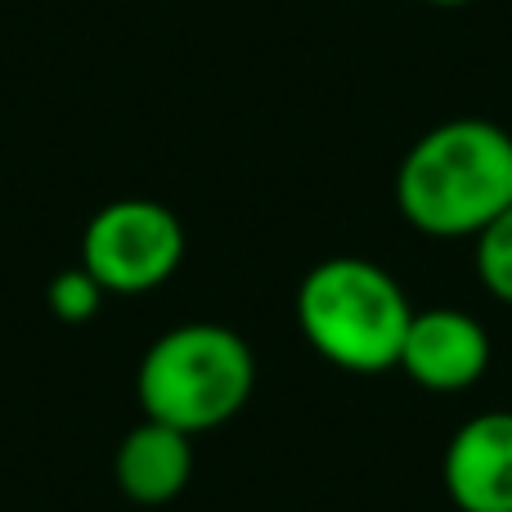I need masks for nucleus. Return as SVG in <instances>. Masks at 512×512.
<instances>
[{
  "label": "nucleus",
  "instance_id": "obj_4",
  "mask_svg": "<svg viewBox=\"0 0 512 512\" xmlns=\"http://www.w3.org/2000/svg\"><path fill=\"white\" fill-rule=\"evenodd\" d=\"M185 225L167 203L153 198H117L104 203L81 230V265L113 297L153 292L185 261Z\"/></svg>",
  "mask_w": 512,
  "mask_h": 512
},
{
  "label": "nucleus",
  "instance_id": "obj_1",
  "mask_svg": "<svg viewBox=\"0 0 512 512\" xmlns=\"http://www.w3.org/2000/svg\"><path fill=\"white\" fill-rule=\"evenodd\" d=\"M396 207L427 239H477L512 207V135L490 117H450L409 144Z\"/></svg>",
  "mask_w": 512,
  "mask_h": 512
},
{
  "label": "nucleus",
  "instance_id": "obj_7",
  "mask_svg": "<svg viewBox=\"0 0 512 512\" xmlns=\"http://www.w3.org/2000/svg\"><path fill=\"white\" fill-rule=\"evenodd\" d=\"M189 477H194V436L176 432L158 418H140L113 454L117 490L140 508L171 504L189 486Z\"/></svg>",
  "mask_w": 512,
  "mask_h": 512
},
{
  "label": "nucleus",
  "instance_id": "obj_2",
  "mask_svg": "<svg viewBox=\"0 0 512 512\" xmlns=\"http://www.w3.org/2000/svg\"><path fill=\"white\" fill-rule=\"evenodd\" d=\"M409 306L405 288L391 270L369 256H328L301 279L297 324L319 360L342 373H387L400 364Z\"/></svg>",
  "mask_w": 512,
  "mask_h": 512
},
{
  "label": "nucleus",
  "instance_id": "obj_6",
  "mask_svg": "<svg viewBox=\"0 0 512 512\" xmlns=\"http://www.w3.org/2000/svg\"><path fill=\"white\" fill-rule=\"evenodd\" d=\"M445 495L459 512H512V414L486 409L445 445Z\"/></svg>",
  "mask_w": 512,
  "mask_h": 512
},
{
  "label": "nucleus",
  "instance_id": "obj_8",
  "mask_svg": "<svg viewBox=\"0 0 512 512\" xmlns=\"http://www.w3.org/2000/svg\"><path fill=\"white\" fill-rule=\"evenodd\" d=\"M108 292L99 288V279L86 270V265H68V270H59L50 279V288H45V301H50V315L59 319V324H90V319L99 315V306H104Z\"/></svg>",
  "mask_w": 512,
  "mask_h": 512
},
{
  "label": "nucleus",
  "instance_id": "obj_10",
  "mask_svg": "<svg viewBox=\"0 0 512 512\" xmlns=\"http://www.w3.org/2000/svg\"><path fill=\"white\" fill-rule=\"evenodd\" d=\"M427 5H436V9H463V5H472V0H427Z\"/></svg>",
  "mask_w": 512,
  "mask_h": 512
},
{
  "label": "nucleus",
  "instance_id": "obj_5",
  "mask_svg": "<svg viewBox=\"0 0 512 512\" xmlns=\"http://www.w3.org/2000/svg\"><path fill=\"white\" fill-rule=\"evenodd\" d=\"M396 369L427 391H468L490 369V337L468 310H414Z\"/></svg>",
  "mask_w": 512,
  "mask_h": 512
},
{
  "label": "nucleus",
  "instance_id": "obj_3",
  "mask_svg": "<svg viewBox=\"0 0 512 512\" xmlns=\"http://www.w3.org/2000/svg\"><path fill=\"white\" fill-rule=\"evenodd\" d=\"M256 391V355L230 324L194 319L153 337L135 369V400L144 418L185 436L225 427Z\"/></svg>",
  "mask_w": 512,
  "mask_h": 512
},
{
  "label": "nucleus",
  "instance_id": "obj_9",
  "mask_svg": "<svg viewBox=\"0 0 512 512\" xmlns=\"http://www.w3.org/2000/svg\"><path fill=\"white\" fill-rule=\"evenodd\" d=\"M477 279L495 301L512 306V207L477 234Z\"/></svg>",
  "mask_w": 512,
  "mask_h": 512
}]
</instances>
